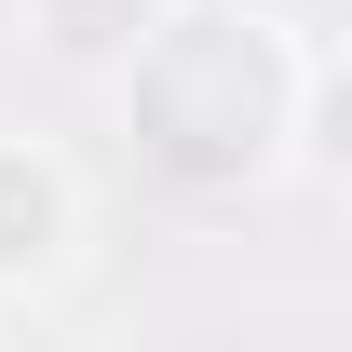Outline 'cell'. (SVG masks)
Listing matches in <instances>:
<instances>
[{
  "label": "cell",
  "mask_w": 352,
  "mask_h": 352,
  "mask_svg": "<svg viewBox=\"0 0 352 352\" xmlns=\"http://www.w3.org/2000/svg\"><path fill=\"white\" fill-rule=\"evenodd\" d=\"M163 14H176V0H28V41H41L68 82H122Z\"/></svg>",
  "instance_id": "3"
},
{
  "label": "cell",
  "mask_w": 352,
  "mask_h": 352,
  "mask_svg": "<svg viewBox=\"0 0 352 352\" xmlns=\"http://www.w3.org/2000/svg\"><path fill=\"white\" fill-rule=\"evenodd\" d=\"M298 163L325 176V190H352V54L298 82Z\"/></svg>",
  "instance_id": "4"
},
{
  "label": "cell",
  "mask_w": 352,
  "mask_h": 352,
  "mask_svg": "<svg viewBox=\"0 0 352 352\" xmlns=\"http://www.w3.org/2000/svg\"><path fill=\"white\" fill-rule=\"evenodd\" d=\"M68 244H82V190H68V163L28 149V135H0V298H41L54 271H68Z\"/></svg>",
  "instance_id": "2"
},
{
  "label": "cell",
  "mask_w": 352,
  "mask_h": 352,
  "mask_svg": "<svg viewBox=\"0 0 352 352\" xmlns=\"http://www.w3.org/2000/svg\"><path fill=\"white\" fill-rule=\"evenodd\" d=\"M298 82L311 68L285 54V28L244 14V0H176L163 28H149V54L122 68L135 149H149L176 190H244V176H271L298 149Z\"/></svg>",
  "instance_id": "1"
}]
</instances>
